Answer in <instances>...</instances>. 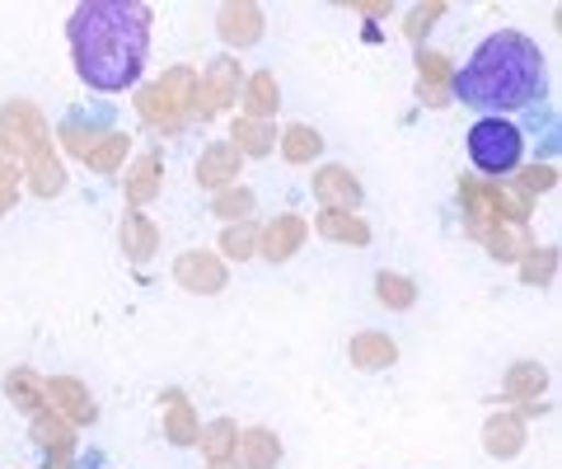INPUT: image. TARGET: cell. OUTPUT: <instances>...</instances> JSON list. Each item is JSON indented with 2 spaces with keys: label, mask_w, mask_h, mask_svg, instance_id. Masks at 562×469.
<instances>
[{
  "label": "cell",
  "mask_w": 562,
  "mask_h": 469,
  "mask_svg": "<svg viewBox=\"0 0 562 469\" xmlns=\"http://www.w3.org/2000/svg\"><path fill=\"white\" fill-rule=\"evenodd\" d=\"M70 57L90 90L117 94L140 80L150 52V5L140 0H90L70 10Z\"/></svg>",
  "instance_id": "1"
},
{
  "label": "cell",
  "mask_w": 562,
  "mask_h": 469,
  "mask_svg": "<svg viewBox=\"0 0 562 469\" xmlns=\"http://www.w3.org/2000/svg\"><path fill=\"white\" fill-rule=\"evenodd\" d=\"M454 99L464 109H479L483 118L525 113L549 99V62L539 43L520 29L487 33L454 71Z\"/></svg>",
  "instance_id": "2"
},
{
  "label": "cell",
  "mask_w": 562,
  "mask_h": 469,
  "mask_svg": "<svg viewBox=\"0 0 562 469\" xmlns=\"http://www.w3.org/2000/svg\"><path fill=\"white\" fill-rule=\"evenodd\" d=\"M525 155V132L512 123V118H479L469 127V160L487 179H502L512 174Z\"/></svg>",
  "instance_id": "3"
}]
</instances>
